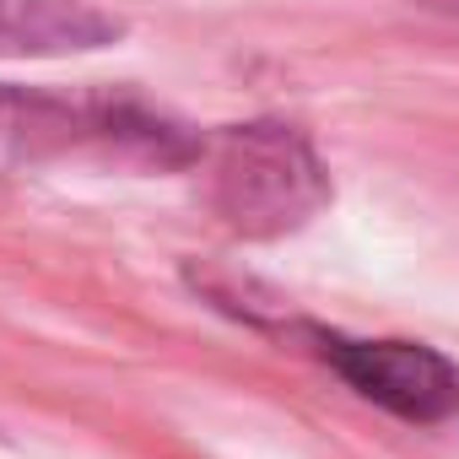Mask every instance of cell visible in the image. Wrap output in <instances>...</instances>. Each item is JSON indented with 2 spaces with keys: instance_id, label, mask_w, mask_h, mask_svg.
<instances>
[{
  "instance_id": "obj_1",
  "label": "cell",
  "mask_w": 459,
  "mask_h": 459,
  "mask_svg": "<svg viewBox=\"0 0 459 459\" xmlns=\"http://www.w3.org/2000/svg\"><path fill=\"white\" fill-rule=\"evenodd\" d=\"M205 152V130L135 92H55L0 82V173L103 157L114 168L178 173Z\"/></svg>"
},
{
  "instance_id": "obj_5",
  "label": "cell",
  "mask_w": 459,
  "mask_h": 459,
  "mask_svg": "<svg viewBox=\"0 0 459 459\" xmlns=\"http://www.w3.org/2000/svg\"><path fill=\"white\" fill-rule=\"evenodd\" d=\"M421 6H432V12H448V17H459V0H421Z\"/></svg>"
},
{
  "instance_id": "obj_2",
  "label": "cell",
  "mask_w": 459,
  "mask_h": 459,
  "mask_svg": "<svg viewBox=\"0 0 459 459\" xmlns=\"http://www.w3.org/2000/svg\"><path fill=\"white\" fill-rule=\"evenodd\" d=\"M195 168L205 211L249 244L303 233L335 195L325 157L287 119H244L211 130Z\"/></svg>"
},
{
  "instance_id": "obj_4",
  "label": "cell",
  "mask_w": 459,
  "mask_h": 459,
  "mask_svg": "<svg viewBox=\"0 0 459 459\" xmlns=\"http://www.w3.org/2000/svg\"><path fill=\"white\" fill-rule=\"evenodd\" d=\"M130 33L125 17L92 0H0V60L92 55Z\"/></svg>"
},
{
  "instance_id": "obj_3",
  "label": "cell",
  "mask_w": 459,
  "mask_h": 459,
  "mask_svg": "<svg viewBox=\"0 0 459 459\" xmlns=\"http://www.w3.org/2000/svg\"><path fill=\"white\" fill-rule=\"evenodd\" d=\"M292 341H303L346 389H357L368 405L411 421V427H437L459 416V362L443 357L427 341H400V335H341L325 325H292Z\"/></svg>"
}]
</instances>
